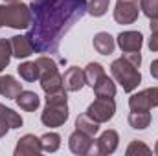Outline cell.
Segmentation results:
<instances>
[{"label": "cell", "mask_w": 158, "mask_h": 156, "mask_svg": "<svg viewBox=\"0 0 158 156\" xmlns=\"http://www.w3.org/2000/svg\"><path fill=\"white\" fill-rule=\"evenodd\" d=\"M11 48H13V55L17 59H26V57H30L35 51L33 46H31V42H30V39L26 35H15V37H11Z\"/></svg>", "instance_id": "5bb4252c"}, {"label": "cell", "mask_w": 158, "mask_h": 156, "mask_svg": "<svg viewBox=\"0 0 158 156\" xmlns=\"http://www.w3.org/2000/svg\"><path fill=\"white\" fill-rule=\"evenodd\" d=\"M155 154H158V142H156V145H155Z\"/></svg>", "instance_id": "d6a6232c"}, {"label": "cell", "mask_w": 158, "mask_h": 156, "mask_svg": "<svg viewBox=\"0 0 158 156\" xmlns=\"http://www.w3.org/2000/svg\"><path fill=\"white\" fill-rule=\"evenodd\" d=\"M83 72H85V81H86L88 86H94L99 79L105 76V68L99 63H88Z\"/></svg>", "instance_id": "44dd1931"}, {"label": "cell", "mask_w": 158, "mask_h": 156, "mask_svg": "<svg viewBox=\"0 0 158 156\" xmlns=\"http://www.w3.org/2000/svg\"><path fill=\"white\" fill-rule=\"evenodd\" d=\"M37 64H39L40 70V86L46 94H53V92H59L63 90V76L59 74L57 70V63L52 59V57H46V55H40L37 59Z\"/></svg>", "instance_id": "5b68a950"}, {"label": "cell", "mask_w": 158, "mask_h": 156, "mask_svg": "<svg viewBox=\"0 0 158 156\" xmlns=\"http://www.w3.org/2000/svg\"><path fill=\"white\" fill-rule=\"evenodd\" d=\"M68 119V97L66 90H59L53 94H46V107L40 114V121L46 127H61Z\"/></svg>", "instance_id": "7a4b0ae2"}, {"label": "cell", "mask_w": 158, "mask_h": 156, "mask_svg": "<svg viewBox=\"0 0 158 156\" xmlns=\"http://www.w3.org/2000/svg\"><path fill=\"white\" fill-rule=\"evenodd\" d=\"M7 130H9V125L0 117V138H2V136H6V134H7Z\"/></svg>", "instance_id": "f546056e"}, {"label": "cell", "mask_w": 158, "mask_h": 156, "mask_svg": "<svg viewBox=\"0 0 158 156\" xmlns=\"http://www.w3.org/2000/svg\"><path fill=\"white\" fill-rule=\"evenodd\" d=\"M94 48L101 55H110L114 51V48H116V40H114V37L110 33L99 31V33L94 35Z\"/></svg>", "instance_id": "9a60e30c"}, {"label": "cell", "mask_w": 158, "mask_h": 156, "mask_svg": "<svg viewBox=\"0 0 158 156\" xmlns=\"http://www.w3.org/2000/svg\"><path fill=\"white\" fill-rule=\"evenodd\" d=\"M0 24L15 30H24L30 28L31 24V9L30 6L22 2H13V4H2L0 6Z\"/></svg>", "instance_id": "3957f363"}, {"label": "cell", "mask_w": 158, "mask_h": 156, "mask_svg": "<svg viewBox=\"0 0 158 156\" xmlns=\"http://www.w3.org/2000/svg\"><path fill=\"white\" fill-rule=\"evenodd\" d=\"M92 145H94V136H88V134L77 130V129L68 138V147H70V151L74 154H79V156L88 154L90 149H92Z\"/></svg>", "instance_id": "9c48e42d"}, {"label": "cell", "mask_w": 158, "mask_h": 156, "mask_svg": "<svg viewBox=\"0 0 158 156\" xmlns=\"http://www.w3.org/2000/svg\"><path fill=\"white\" fill-rule=\"evenodd\" d=\"M6 4H13V2H20V0H4Z\"/></svg>", "instance_id": "1f68e13d"}, {"label": "cell", "mask_w": 158, "mask_h": 156, "mask_svg": "<svg viewBox=\"0 0 158 156\" xmlns=\"http://www.w3.org/2000/svg\"><path fill=\"white\" fill-rule=\"evenodd\" d=\"M140 9L147 18H158V0H140Z\"/></svg>", "instance_id": "83f0119b"}, {"label": "cell", "mask_w": 158, "mask_h": 156, "mask_svg": "<svg viewBox=\"0 0 158 156\" xmlns=\"http://www.w3.org/2000/svg\"><path fill=\"white\" fill-rule=\"evenodd\" d=\"M35 4H42V2H46V0H33Z\"/></svg>", "instance_id": "836d02e7"}, {"label": "cell", "mask_w": 158, "mask_h": 156, "mask_svg": "<svg viewBox=\"0 0 158 156\" xmlns=\"http://www.w3.org/2000/svg\"><path fill=\"white\" fill-rule=\"evenodd\" d=\"M22 92V84L13 77V76H4L0 77V94L6 99H17V96Z\"/></svg>", "instance_id": "2e32d148"}, {"label": "cell", "mask_w": 158, "mask_h": 156, "mask_svg": "<svg viewBox=\"0 0 158 156\" xmlns=\"http://www.w3.org/2000/svg\"><path fill=\"white\" fill-rule=\"evenodd\" d=\"M88 0H46L31 2V24L26 37L37 53H57L61 40L72 26L86 15Z\"/></svg>", "instance_id": "6da1fadb"}, {"label": "cell", "mask_w": 158, "mask_h": 156, "mask_svg": "<svg viewBox=\"0 0 158 156\" xmlns=\"http://www.w3.org/2000/svg\"><path fill=\"white\" fill-rule=\"evenodd\" d=\"M85 84H86V81H85V72H83L81 68L70 66V68L64 72V76H63V86H64L66 92H77V90H81Z\"/></svg>", "instance_id": "7c38bea8"}, {"label": "cell", "mask_w": 158, "mask_h": 156, "mask_svg": "<svg viewBox=\"0 0 158 156\" xmlns=\"http://www.w3.org/2000/svg\"><path fill=\"white\" fill-rule=\"evenodd\" d=\"M13 55V48H11V40L7 39H0V72L9 64Z\"/></svg>", "instance_id": "4316f807"}, {"label": "cell", "mask_w": 158, "mask_h": 156, "mask_svg": "<svg viewBox=\"0 0 158 156\" xmlns=\"http://www.w3.org/2000/svg\"><path fill=\"white\" fill-rule=\"evenodd\" d=\"M129 107L131 110H151L158 107V86L145 88L138 94H132L129 97Z\"/></svg>", "instance_id": "52a82bcc"}, {"label": "cell", "mask_w": 158, "mask_h": 156, "mask_svg": "<svg viewBox=\"0 0 158 156\" xmlns=\"http://www.w3.org/2000/svg\"><path fill=\"white\" fill-rule=\"evenodd\" d=\"M118 142H119V136L116 130H112V129L105 130L96 140V151H98V154H112L118 149Z\"/></svg>", "instance_id": "4fadbf2b"}, {"label": "cell", "mask_w": 158, "mask_h": 156, "mask_svg": "<svg viewBox=\"0 0 158 156\" xmlns=\"http://www.w3.org/2000/svg\"><path fill=\"white\" fill-rule=\"evenodd\" d=\"M0 117L9 125V129H19V127H22V117L19 116L15 110L7 109L6 105H0Z\"/></svg>", "instance_id": "cb8c5ba5"}, {"label": "cell", "mask_w": 158, "mask_h": 156, "mask_svg": "<svg viewBox=\"0 0 158 156\" xmlns=\"http://www.w3.org/2000/svg\"><path fill=\"white\" fill-rule=\"evenodd\" d=\"M92 90H94V94L98 97H114L116 96V83L105 74L103 77L92 86Z\"/></svg>", "instance_id": "ac0fdd59"}, {"label": "cell", "mask_w": 158, "mask_h": 156, "mask_svg": "<svg viewBox=\"0 0 158 156\" xmlns=\"http://www.w3.org/2000/svg\"><path fill=\"white\" fill-rule=\"evenodd\" d=\"M109 4L110 0H90L86 6V13L92 17H103L109 9Z\"/></svg>", "instance_id": "d4e9b609"}, {"label": "cell", "mask_w": 158, "mask_h": 156, "mask_svg": "<svg viewBox=\"0 0 158 156\" xmlns=\"http://www.w3.org/2000/svg\"><path fill=\"white\" fill-rule=\"evenodd\" d=\"M17 105H19L22 110H26V112H33V110L39 109L40 99L35 92H31V90H22V92L17 96Z\"/></svg>", "instance_id": "e0dca14e"}, {"label": "cell", "mask_w": 158, "mask_h": 156, "mask_svg": "<svg viewBox=\"0 0 158 156\" xmlns=\"http://www.w3.org/2000/svg\"><path fill=\"white\" fill-rule=\"evenodd\" d=\"M17 70H19L20 77L24 79V81H28V83H33V81H37L40 77V70H39L37 61H26V63L19 64Z\"/></svg>", "instance_id": "ffe728a7"}, {"label": "cell", "mask_w": 158, "mask_h": 156, "mask_svg": "<svg viewBox=\"0 0 158 156\" xmlns=\"http://www.w3.org/2000/svg\"><path fill=\"white\" fill-rule=\"evenodd\" d=\"M0 26H2V24H0Z\"/></svg>", "instance_id": "e575fe53"}, {"label": "cell", "mask_w": 158, "mask_h": 156, "mask_svg": "<svg viewBox=\"0 0 158 156\" xmlns=\"http://www.w3.org/2000/svg\"><path fill=\"white\" fill-rule=\"evenodd\" d=\"M42 153V145H40V138L33 134H26L17 142L15 147V156H37Z\"/></svg>", "instance_id": "30bf717a"}, {"label": "cell", "mask_w": 158, "mask_h": 156, "mask_svg": "<svg viewBox=\"0 0 158 156\" xmlns=\"http://www.w3.org/2000/svg\"><path fill=\"white\" fill-rule=\"evenodd\" d=\"M114 112H116L114 97H98L86 109V116H90L94 121H98V123L110 121L114 117Z\"/></svg>", "instance_id": "8992f818"}, {"label": "cell", "mask_w": 158, "mask_h": 156, "mask_svg": "<svg viewBox=\"0 0 158 156\" xmlns=\"http://www.w3.org/2000/svg\"><path fill=\"white\" fill-rule=\"evenodd\" d=\"M151 76H153L155 79H158V59L151 63Z\"/></svg>", "instance_id": "4dcf8cb0"}, {"label": "cell", "mask_w": 158, "mask_h": 156, "mask_svg": "<svg viewBox=\"0 0 158 156\" xmlns=\"http://www.w3.org/2000/svg\"><path fill=\"white\" fill-rule=\"evenodd\" d=\"M76 129L81 130V132H85V134H88V136H96L98 130H99V123L94 121L90 116L83 114V116H79L76 119Z\"/></svg>", "instance_id": "7402d4cb"}, {"label": "cell", "mask_w": 158, "mask_h": 156, "mask_svg": "<svg viewBox=\"0 0 158 156\" xmlns=\"http://www.w3.org/2000/svg\"><path fill=\"white\" fill-rule=\"evenodd\" d=\"M151 123V114L149 110H131L129 114V125L136 130H143L147 129Z\"/></svg>", "instance_id": "d6986e66"}, {"label": "cell", "mask_w": 158, "mask_h": 156, "mask_svg": "<svg viewBox=\"0 0 158 156\" xmlns=\"http://www.w3.org/2000/svg\"><path fill=\"white\" fill-rule=\"evenodd\" d=\"M140 66L132 64L125 55L116 59L112 64H110V72H112V77L116 79V83L121 84V88L125 92H132L138 88V84L142 83V74L138 70Z\"/></svg>", "instance_id": "277c9868"}, {"label": "cell", "mask_w": 158, "mask_h": 156, "mask_svg": "<svg viewBox=\"0 0 158 156\" xmlns=\"http://www.w3.org/2000/svg\"><path fill=\"white\" fill-rule=\"evenodd\" d=\"M125 154L127 156H149V154H153V151H151L143 142H140V140H132L131 145L127 147Z\"/></svg>", "instance_id": "484cf974"}, {"label": "cell", "mask_w": 158, "mask_h": 156, "mask_svg": "<svg viewBox=\"0 0 158 156\" xmlns=\"http://www.w3.org/2000/svg\"><path fill=\"white\" fill-rule=\"evenodd\" d=\"M40 145H42V151L55 153L61 147V136L57 132H46V134L40 136Z\"/></svg>", "instance_id": "603a6c76"}, {"label": "cell", "mask_w": 158, "mask_h": 156, "mask_svg": "<svg viewBox=\"0 0 158 156\" xmlns=\"http://www.w3.org/2000/svg\"><path fill=\"white\" fill-rule=\"evenodd\" d=\"M149 50L158 51V18L151 20V39H149Z\"/></svg>", "instance_id": "f1b7e54d"}, {"label": "cell", "mask_w": 158, "mask_h": 156, "mask_svg": "<svg viewBox=\"0 0 158 156\" xmlns=\"http://www.w3.org/2000/svg\"><path fill=\"white\" fill-rule=\"evenodd\" d=\"M142 44H143V35L140 31H121L118 35V46L123 53L140 51Z\"/></svg>", "instance_id": "8fae6325"}, {"label": "cell", "mask_w": 158, "mask_h": 156, "mask_svg": "<svg viewBox=\"0 0 158 156\" xmlns=\"http://www.w3.org/2000/svg\"><path fill=\"white\" fill-rule=\"evenodd\" d=\"M138 0H118L114 7V20L118 24H132L138 18Z\"/></svg>", "instance_id": "ba28073f"}]
</instances>
